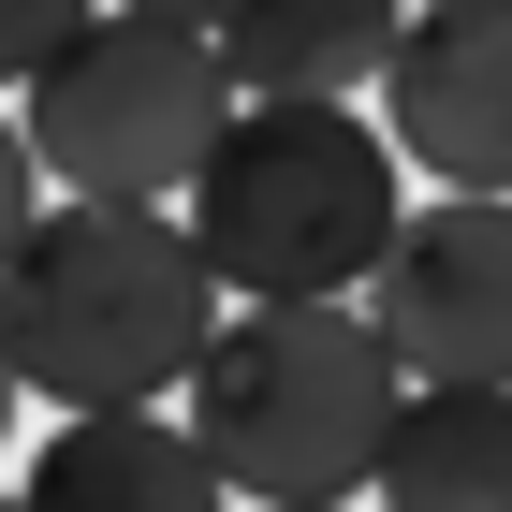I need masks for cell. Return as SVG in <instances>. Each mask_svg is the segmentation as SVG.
<instances>
[{"instance_id":"10","label":"cell","mask_w":512,"mask_h":512,"mask_svg":"<svg viewBox=\"0 0 512 512\" xmlns=\"http://www.w3.org/2000/svg\"><path fill=\"white\" fill-rule=\"evenodd\" d=\"M88 15H103V0H0V88H30L44 59L88 30Z\"/></svg>"},{"instance_id":"12","label":"cell","mask_w":512,"mask_h":512,"mask_svg":"<svg viewBox=\"0 0 512 512\" xmlns=\"http://www.w3.org/2000/svg\"><path fill=\"white\" fill-rule=\"evenodd\" d=\"M103 15H161V30H220L235 0H103Z\"/></svg>"},{"instance_id":"15","label":"cell","mask_w":512,"mask_h":512,"mask_svg":"<svg viewBox=\"0 0 512 512\" xmlns=\"http://www.w3.org/2000/svg\"><path fill=\"white\" fill-rule=\"evenodd\" d=\"M0 512H15V498H0Z\"/></svg>"},{"instance_id":"9","label":"cell","mask_w":512,"mask_h":512,"mask_svg":"<svg viewBox=\"0 0 512 512\" xmlns=\"http://www.w3.org/2000/svg\"><path fill=\"white\" fill-rule=\"evenodd\" d=\"M381 512H512V395H395Z\"/></svg>"},{"instance_id":"1","label":"cell","mask_w":512,"mask_h":512,"mask_svg":"<svg viewBox=\"0 0 512 512\" xmlns=\"http://www.w3.org/2000/svg\"><path fill=\"white\" fill-rule=\"evenodd\" d=\"M220 337V278L176 205H44L0 264V366L44 410H161Z\"/></svg>"},{"instance_id":"3","label":"cell","mask_w":512,"mask_h":512,"mask_svg":"<svg viewBox=\"0 0 512 512\" xmlns=\"http://www.w3.org/2000/svg\"><path fill=\"white\" fill-rule=\"evenodd\" d=\"M395 395L410 381L381 366L366 308H220L176 425L220 469V498H249V512H352V483H381Z\"/></svg>"},{"instance_id":"6","label":"cell","mask_w":512,"mask_h":512,"mask_svg":"<svg viewBox=\"0 0 512 512\" xmlns=\"http://www.w3.org/2000/svg\"><path fill=\"white\" fill-rule=\"evenodd\" d=\"M381 147H395V176L512 205V0H425V15H395Z\"/></svg>"},{"instance_id":"14","label":"cell","mask_w":512,"mask_h":512,"mask_svg":"<svg viewBox=\"0 0 512 512\" xmlns=\"http://www.w3.org/2000/svg\"><path fill=\"white\" fill-rule=\"evenodd\" d=\"M395 15H425V0H395Z\"/></svg>"},{"instance_id":"8","label":"cell","mask_w":512,"mask_h":512,"mask_svg":"<svg viewBox=\"0 0 512 512\" xmlns=\"http://www.w3.org/2000/svg\"><path fill=\"white\" fill-rule=\"evenodd\" d=\"M205 44L235 103H352L395 59V0H235Z\"/></svg>"},{"instance_id":"4","label":"cell","mask_w":512,"mask_h":512,"mask_svg":"<svg viewBox=\"0 0 512 512\" xmlns=\"http://www.w3.org/2000/svg\"><path fill=\"white\" fill-rule=\"evenodd\" d=\"M235 118L220 88V44L161 30V15H88L30 88H15V132H30V176H59V205H176L205 176Z\"/></svg>"},{"instance_id":"5","label":"cell","mask_w":512,"mask_h":512,"mask_svg":"<svg viewBox=\"0 0 512 512\" xmlns=\"http://www.w3.org/2000/svg\"><path fill=\"white\" fill-rule=\"evenodd\" d=\"M352 308L410 395H512V205H410Z\"/></svg>"},{"instance_id":"11","label":"cell","mask_w":512,"mask_h":512,"mask_svg":"<svg viewBox=\"0 0 512 512\" xmlns=\"http://www.w3.org/2000/svg\"><path fill=\"white\" fill-rule=\"evenodd\" d=\"M44 220V176H30V132L0 118V264H15V235Z\"/></svg>"},{"instance_id":"13","label":"cell","mask_w":512,"mask_h":512,"mask_svg":"<svg viewBox=\"0 0 512 512\" xmlns=\"http://www.w3.org/2000/svg\"><path fill=\"white\" fill-rule=\"evenodd\" d=\"M15 410H30V395H15V366H0V439H15Z\"/></svg>"},{"instance_id":"2","label":"cell","mask_w":512,"mask_h":512,"mask_svg":"<svg viewBox=\"0 0 512 512\" xmlns=\"http://www.w3.org/2000/svg\"><path fill=\"white\" fill-rule=\"evenodd\" d=\"M395 220L410 176L352 103H235L205 176L176 191V235L205 249L220 308H352Z\"/></svg>"},{"instance_id":"7","label":"cell","mask_w":512,"mask_h":512,"mask_svg":"<svg viewBox=\"0 0 512 512\" xmlns=\"http://www.w3.org/2000/svg\"><path fill=\"white\" fill-rule=\"evenodd\" d=\"M15 512H235V498H220V469L191 454L176 410H88L30 454Z\"/></svg>"}]
</instances>
